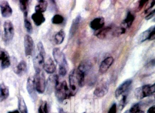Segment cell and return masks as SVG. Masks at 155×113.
Listing matches in <instances>:
<instances>
[{"mask_svg":"<svg viewBox=\"0 0 155 113\" xmlns=\"http://www.w3.org/2000/svg\"><path fill=\"white\" fill-rule=\"evenodd\" d=\"M91 68V64L87 61L81 62L76 70L77 78L80 87L83 86L85 84V76Z\"/></svg>","mask_w":155,"mask_h":113,"instance_id":"cell-1","label":"cell"},{"mask_svg":"<svg viewBox=\"0 0 155 113\" xmlns=\"http://www.w3.org/2000/svg\"><path fill=\"white\" fill-rule=\"evenodd\" d=\"M56 97L59 102H62L71 96L70 90L66 81H63L58 84L55 89Z\"/></svg>","mask_w":155,"mask_h":113,"instance_id":"cell-2","label":"cell"},{"mask_svg":"<svg viewBox=\"0 0 155 113\" xmlns=\"http://www.w3.org/2000/svg\"><path fill=\"white\" fill-rule=\"evenodd\" d=\"M155 84L151 85H146L141 87L137 88L135 90V95L137 99H142L152 95L155 93Z\"/></svg>","mask_w":155,"mask_h":113,"instance_id":"cell-3","label":"cell"},{"mask_svg":"<svg viewBox=\"0 0 155 113\" xmlns=\"http://www.w3.org/2000/svg\"><path fill=\"white\" fill-rule=\"evenodd\" d=\"M34 78L36 90L39 94H43L46 89V83L45 76L42 70L36 71Z\"/></svg>","mask_w":155,"mask_h":113,"instance_id":"cell-4","label":"cell"},{"mask_svg":"<svg viewBox=\"0 0 155 113\" xmlns=\"http://www.w3.org/2000/svg\"><path fill=\"white\" fill-rule=\"evenodd\" d=\"M70 87L71 96H74L77 94L79 89L78 81L77 78L76 69H73L70 73L69 76Z\"/></svg>","mask_w":155,"mask_h":113,"instance_id":"cell-5","label":"cell"},{"mask_svg":"<svg viewBox=\"0 0 155 113\" xmlns=\"http://www.w3.org/2000/svg\"><path fill=\"white\" fill-rule=\"evenodd\" d=\"M53 57L56 62L59 65V68L68 69V64L65 55L58 48L53 49L52 51Z\"/></svg>","mask_w":155,"mask_h":113,"instance_id":"cell-6","label":"cell"},{"mask_svg":"<svg viewBox=\"0 0 155 113\" xmlns=\"http://www.w3.org/2000/svg\"><path fill=\"white\" fill-rule=\"evenodd\" d=\"M4 40L6 43L10 42L14 35V29L13 24L10 21H7L4 24Z\"/></svg>","mask_w":155,"mask_h":113,"instance_id":"cell-7","label":"cell"},{"mask_svg":"<svg viewBox=\"0 0 155 113\" xmlns=\"http://www.w3.org/2000/svg\"><path fill=\"white\" fill-rule=\"evenodd\" d=\"M109 84L107 81H103L98 84L94 90V94L98 97H103L108 92Z\"/></svg>","mask_w":155,"mask_h":113,"instance_id":"cell-8","label":"cell"},{"mask_svg":"<svg viewBox=\"0 0 155 113\" xmlns=\"http://www.w3.org/2000/svg\"><path fill=\"white\" fill-rule=\"evenodd\" d=\"M24 48L26 56H31L33 50L34 41L31 37L26 35L24 37Z\"/></svg>","mask_w":155,"mask_h":113,"instance_id":"cell-9","label":"cell"},{"mask_svg":"<svg viewBox=\"0 0 155 113\" xmlns=\"http://www.w3.org/2000/svg\"><path fill=\"white\" fill-rule=\"evenodd\" d=\"M0 10L3 18H8L12 15V8L7 1H0Z\"/></svg>","mask_w":155,"mask_h":113,"instance_id":"cell-10","label":"cell"},{"mask_svg":"<svg viewBox=\"0 0 155 113\" xmlns=\"http://www.w3.org/2000/svg\"><path fill=\"white\" fill-rule=\"evenodd\" d=\"M27 89L28 93L32 100L35 101L37 99V95L34 83V78L33 77H29L28 78L27 83Z\"/></svg>","mask_w":155,"mask_h":113,"instance_id":"cell-11","label":"cell"},{"mask_svg":"<svg viewBox=\"0 0 155 113\" xmlns=\"http://www.w3.org/2000/svg\"><path fill=\"white\" fill-rule=\"evenodd\" d=\"M1 60L2 69L8 68L10 66V60L8 53L5 50L0 48V61Z\"/></svg>","mask_w":155,"mask_h":113,"instance_id":"cell-12","label":"cell"},{"mask_svg":"<svg viewBox=\"0 0 155 113\" xmlns=\"http://www.w3.org/2000/svg\"><path fill=\"white\" fill-rule=\"evenodd\" d=\"M59 84V77L58 75L50 76L47 80V90L48 93H52L53 89H56V87Z\"/></svg>","mask_w":155,"mask_h":113,"instance_id":"cell-13","label":"cell"},{"mask_svg":"<svg viewBox=\"0 0 155 113\" xmlns=\"http://www.w3.org/2000/svg\"><path fill=\"white\" fill-rule=\"evenodd\" d=\"M132 82V80L131 79H127L123 82L121 85H120L115 91L116 97L118 98L122 94L126 92L129 88Z\"/></svg>","mask_w":155,"mask_h":113,"instance_id":"cell-14","label":"cell"},{"mask_svg":"<svg viewBox=\"0 0 155 113\" xmlns=\"http://www.w3.org/2000/svg\"><path fill=\"white\" fill-rule=\"evenodd\" d=\"M45 55L39 53L33 60L34 67L36 71L42 69L44 64V57Z\"/></svg>","mask_w":155,"mask_h":113,"instance_id":"cell-15","label":"cell"},{"mask_svg":"<svg viewBox=\"0 0 155 113\" xmlns=\"http://www.w3.org/2000/svg\"><path fill=\"white\" fill-rule=\"evenodd\" d=\"M114 62L112 57H108L101 62L100 66L99 72L101 74L106 73Z\"/></svg>","mask_w":155,"mask_h":113,"instance_id":"cell-16","label":"cell"},{"mask_svg":"<svg viewBox=\"0 0 155 113\" xmlns=\"http://www.w3.org/2000/svg\"><path fill=\"white\" fill-rule=\"evenodd\" d=\"M105 20L103 18H95L91 22L90 26L92 29L98 31L104 27Z\"/></svg>","mask_w":155,"mask_h":113,"instance_id":"cell-17","label":"cell"},{"mask_svg":"<svg viewBox=\"0 0 155 113\" xmlns=\"http://www.w3.org/2000/svg\"><path fill=\"white\" fill-rule=\"evenodd\" d=\"M44 70L48 74H51L56 71V67L52 60L51 58H49L45 63L43 66Z\"/></svg>","mask_w":155,"mask_h":113,"instance_id":"cell-18","label":"cell"},{"mask_svg":"<svg viewBox=\"0 0 155 113\" xmlns=\"http://www.w3.org/2000/svg\"><path fill=\"white\" fill-rule=\"evenodd\" d=\"M31 18L34 21L35 25L37 26H40L43 24L46 20L44 15L41 12H37L33 13L31 15Z\"/></svg>","mask_w":155,"mask_h":113,"instance_id":"cell-19","label":"cell"},{"mask_svg":"<svg viewBox=\"0 0 155 113\" xmlns=\"http://www.w3.org/2000/svg\"><path fill=\"white\" fill-rule=\"evenodd\" d=\"M9 95V89L4 83L0 84V101L6 100Z\"/></svg>","mask_w":155,"mask_h":113,"instance_id":"cell-20","label":"cell"},{"mask_svg":"<svg viewBox=\"0 0 155 113\" xmlns=\"http://www.w3.org/2000/svg\"><path fill=\"white\" fill-rule=\"evenodd\" d=\"M81 19V17L80 15H78L72 21L70 29L69 36L71 37H72L74 36L76 31L78 30L79 25Z\"/></svg>","mask_w":155,"mask_h":113,"instance_id":"cell-21","label":"cell"},{"mask_svg":"<svg viewBox=\"0 0 155 113\" xmlns=\"http://www.w3.org/2000/svg\"><path fill=\"white\" fill-rule=\"evenodd\" d=\"M135 16L133 14H132L130 12H129L127 13L126 19L122 22V27L126 28V29L127 28H129L132 25V23L135 19Z\"/></svg>","mask_w":155,"mask_h":113,"instance_id":"cell-22","label":"cell"},{"mask_svg":"<svg viewBox=\"0 0 155 113\" xmlns=\"http://www.w3.org/2000/svg\"><path fill=\"white\" fill-rule=\"evenodd\" d=\"M27 63L24 60H21L15 69V73L18 76H22L27 70Z\"/></svg>","mask_w":155,"mask_h":113,"instance_id":"cell-23","label":"cell"},{"mask_svg":"<svg viewBox=\"0 0 155 113\" xmlns=\"http://www.w3.org/2000/svg\"><path fill=\"white\" fill-rule=\"evenodd\" d=\"M48 3L45 0H40L38 2V4L35 7V11L37 12H45L48 8Z\"/></svg>","mask_w":155,"mask_h":113,"instance_id":"cell-24","label":"cell"},{"mask_svg":"<svg viewBox=\"0 0 155 113\" xmlns=\"http://www.w3.org/2000/svg\"><path fill=\"white\" fill-rule=\"evenodd\" d=\"M111 27H103L98 31L96 36L100 39H104L107 37L109 32L111 30Z\"/></svg>","mask_w":155,"mask_h":113,"instance_id":"cell-25","label":"cell"},{"mask_svg":"<svg viewBox=\"0 0 155 113\" xmlns=\"http://www.w3.org/2000/svg\"><path fill=\"white\" fill-rule=\"evenodd\" d=\"M19 6L21 10L24 14V18L28 17L29 6V1L28 0L20 1Z\"/></svg>","mask_w":155,"mask_h":113,"instance_id":"cell-26","label":"cell"},{"mask_svg":"<svg viewBox=\"0 0 155 113\" xmlns=\"http://www.w3.org/2000/svg\"><path fill=\"white\" fill-rule=\"evenodd\" d=\"M155 29V26H153L150 27L148 29L142 32V33L140 34V36L139 40L140 42H144V41H146L147 40H149L150 33L152 32V31Z\"/></svg>","mask_w":155,"mask_h":113,"instance_id":"cell-27","label":"cell"},{"mask_svg":"<svg viewBox=\"0 0 155 113\" xmlns=\"http://www.w3.org/2000/svg\"><path fill=\"white\" fill-rule=\"evenodd\" d=\"M19 109L21 113H28V108L24 101V98L22 96L18 98Z\"/></svg>","mask_w":155,"mask_h":113,"instance_id":"cell-28","label":"cell"},{"mask_svg":"<svg viewBox=\"0 0 155 113\" xmlns=\"http://www.w3.org/2000/svg\"><path fill=\"white\" fill-rule=\"evenodd\" d=\"M65 31L63 30H61L55 36V41L58 45L61 44L64 41L65 37Z\"/></svg>","mask_w":155,"mask_h":113,"instance_id":"cell-29","label":"cell"},{"mask_svg":"<svg viewBox=\"0 0 155 113\" xmlns=\"http://www.w3.org/2000/svg\"><path fill=\"white\" fill-rule=\"evenodd\" d=\"M128 112L129 113H145L140 109L139 103H137L132 105L128 110Z\"/></svg>","mask_w":155,"mask_h":113,"instance_id":"cell-30","label":"cell"},{"mask_svg":"<svg viewBox=\"0 0 155 113\" xmlns=\"http://www.w3.org/2000/svg\"><path fill=\"white\" fill-rule=\"evenodd\" d=\"M64 21V18L61 15H59V14L55 15L51 19L52 23L54 24H57V25L61 24L63 23Z\"/></svg>","mask_w":155,"mask_h":113,"instance_id":"cell-31","label":"cell"},{"mask_svg":"<svg viewBox=\"0 0 155 113\" xmlns=\"http://www.w3.org/2000/svg\"><path fill=\"white\" fill-rule=\"evenodd\" d=\"M28 17L24 18V24H25V28L27 30V31L30 34H31L33 31V27L30 21L28 19Z\"/></svg>","mask_w":155,"mask_h":113,"instance_id":"cell-32","label":"cell"},{"mask_svg":"<svg viewBox=\"0 0 155 113\" xmlns=\"http://www.w3.org/2000/svg\"><path fill=\"white\" fill-rule=\"evenodd\" d=\"M48 103L46 101L43 102L40 106L38 113H48Z\"/></svg>","mask_w":155,"mask_h":113,"instance_id":"cell-33","label":"cell"},{"mask_svg":"<svg viewBox=\"0 0 155 113\" xmlns=\"http://www.w3.org/2000/svg\"><path fill=\"white\" fill-rule=\"evenodd\" d=\"M127 96L126 95H123L119 104V108L120 110H122L126 106V103H127Z\"/></svg>","mask_w":155,"mask_h":113,"instance_id":"cell-34","label":"cell"},{"mask_svg":"<svg viewBox=\"0 0 155 113\" xmlns=\"http://www.w3.org/2000/svg\"><path fill=\"white\" fill-rule=\"evenodd\" d=\"M38 50L39 53H42V54H44V55H46L45 49H44L42 42H41V41H40L38 44Z\"/></svg>","mask_w":155,"mask_h":113,"instance_id":"cell-35","label":"cell"},{"mask_svg":"<svg viewBox=\"0 0 155 113\" xmlns=\"http://www.w3.org/2000/svg\"><path fill=\"white\" fill-rule=\"evenodd\" d=\"M147 2H148V1H147V0H141V1H140L139 2L138 8V11H140L143 8V7H144V5Z\"/></svg>","mask_w":155,"mask_h":113,"instance_id":"cell-36","label":"cell"},{"mask_svg":"<svg viewBox=\"0 0 155 113\" xmlns=\"http://www.w3.org/2000/svg\"><path fill=\"white\" fill-rule=\"evenodd\" d=\"M108 113H117V105L114 103L110 108Z\"/></svg>","mask_w":155,"mask_h":113,"instance_id":"cell-37","label":"cell"},{"mask_svg":"<svg viewBox=\"0 0 155 113\" xmlns=\"http://www.w3.org/2000/svg\"><path fill=\"white\" fill-rule=\"evenodd\" d=\"M155 10H153V11H152L146 17L145 19H146V20H149L155 16Z\"/></svg>","mask_w":155,"mask_h":113,"instance_id":"cell-38","label":"cell"},{"mask_svg":"<svg viewBox=\"0 0 155 113\" xmlns=\"http://www.w3.org/2000/svg\"><path fill=\"white\" fill-rule=\"evenodd\" d=\"M147 113H155V106L150 107L147 111Z\"/></svg>","mask_w":155,"mask_h":113,"instance_id":"cell-39","label":"cell"},{"mask_svg":"<svg viewBox=\"0 0 155 113\" xmlns=\"http://www.w3.org/2000/svg\"><path fill=\"white\" fill-rule=\"evenodd\" d=\"M155 1H152V2H151V5H150V7L149 8H148V9H147V10H146V13H147V12H148V11L149 10L151 9L152 8H153V7H154V5H155Z\"/></svg>","mask_w":155,"mask_h":113,"instance_id":"cell-40","label":"cell"},{"mask_svg":"<svg viewBox=\"0 0 155 113\" xmlns=\"http://www.w3.org/2000/svg\"><path fill=\"white\" fill-rule=\"evenodd\" d=\"M59 113H66L62 108H60L59 110Z\"/></svg>","mask_w":155,"mask_h":113,"instance_id":"cell-41","label":"cell"},{"mask_svg":"<svg viewBox=\"0 0 155 113\" xmlns=\"http://www.w3.org/2000/svg\"><path fill=\"white\" fill-rule=\"evenodd\" d=\"M8 113H19V112L18 110H16L13 111H10V112H9Z\"/></svg>","mask_w":155,"mask_h":113,"instance_id":"cell-42","label":"cell"},{"mask_svg":"<svg viewBox=\"0 0 155 113\" xmlns=\"http://www.w3.org/2000/svg\"><path fill=\"white\" fill-rule=\"evenodd\" d=\"M124 113H129L128 110H127L126 112H124Z\"/></svg>","mask_w":155,"mask_h":113,"instance_id":"cell-43","label":"cell"},{"mask_svg":"<svg viewBox=\"0 0 155 113\" xmlns=\"http://www.w3.org/2000/svg\"><path fill=\"white\" fill-rule=\"evenodd\" d=\"M86 113V112H83V113Z\"/></svg>","mask_w":155,"mask_h":113,"instance_id":"cell-44","label":"cell"},{"mask_svg":"<svg viewBox=\"0 0 155 113\" xmlns=\"http://www.w3.org/2000/svg\"><path fill=\"white\" fill-rule=\"evenodd\" d=\"M0 24H1V21H0Z\"/></svg>","mask_w":155,"mask_h":113,"instance_id":"cell-45","label":"cell"},{"mask_svg":"<svg viewBox=\"0 0 155 113\" xmlns=\"http://www.w3.org/2000/svg\"></svg>","mask_w":155,"mask_h":113,"instance_id":"cell-46","label":"cell"}]
</instances>
